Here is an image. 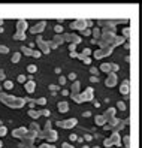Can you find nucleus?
Segmentation results:
<instances>
[{
    "mask_svg": "<svg viewBox=\"0 0 142 148\" xmlns=\"http://www.w3.org/2000/svg\"><path fill=\"white\" fill-rule=\"evenodd\" d=\"M27 100H29L27 97H16V96L0 93V102L5 103L8 108H12V109H21L25 105V102H27Z\"/></svg>",
    "mask_w": 142,
    "mask_h": 148,
    "instance_id": "f257e3e1",
    "label": "nucleus"
},
{
    "mask_svg": "<svg viewBox=\"0 0 142 148\" xmlns=\"http://www.w3.org/2000/svg\"><path fill=\"white\" fill-rule=\"evenodd\" d=\"M57 138H58V135H57L56 130H52V123H51V120H47L45 129L40 130V132L38 133V139H47V144H48V142H56Z\"/></svg>",
    "mask_w": 142,
    "mask_h": 148,
    "instance_id": "f03ea898",
    "label": "nucleus"
},
{
    "mask_svg": "<svg viewBox=\"0 0 142 148\" xmlns=\"http://www.w3.org/2000/svg\"><path fill=\"white\" fill-rule=\"evenodd\" d=\"M94 90H93V87H87V88L82 91V93H79L78 96H73L72 100L76 102V103H82V102H90L94 99Z\"/></svg>",
    "mask_w": 142,
    "mask_h": 148,
    "instance_id": "7ed1b4c3",
    "label": "nucleus"
},
{
    "mask_svg": "<svg viewBox=\"0 0 142 148\" xmlns=\"http://www.w3.org/2000/svg\"><path fill=\"white\" fill-rule=\"evenodd\" d=\"M91 25H93V21H90V20H75L70 23V29L82 32L85 29H90Z\"/></svg>",
    "mask_w": 142,
    "mask_h": 148,
    "instance_id": "20e7f679",
    "label": "nucleus"
},
{
    "mask_svg": "<svg viewBox=\"0 0 142 148\" xmlns=\"http://www.w3.org/2000/svg\"><path fill=\"white\" fill-rule=\"evenodd\" d=\"M123 142H121V138H120V133H117V132H112V135L109 136V138H106L105 141H103V145L105 147H112V145H115V147H120Z\"/></svg>",
    "mask_w": 142,
    "mask_h": 148,
    "instance_id": "39448f33",
    "label": "nucleus"
},
{
    "mask_svg": "<svg viewBox=\"0 0 142 148\" xmlns=\"http://www.w3.org/2000/svg\"><path fill=\"white\" fill-rule=\"evenodd\" d=\"M36 45L39 47V53L40 54H48L49 53V45H48V42H45L42 39V36L40 34H38V38H36Z\"/></svg>",
    "mask_w": 142,
    "mask_h": 148,
    "instance_id": "423d86ee",
    "label": "nucleus"
},
{
    "mask_svg": "<svg viewBox=\"0 0 142 148\" xmlns=\"http://www.w3.org/2000/svg\"><path fill=\"white\" fill-rule=\"evenodd\" d=\"M112 53H114V49L108 47V48H99L97 51H94V53H93V56H94V58H97V60H99V58L109 57Z\"/></svg>",
    "mask_w": 142,
    "mask_h": 148,
    "instance_id": "0eeeda50",
    "label": "nucleus"
},
{
    "mask_svg": "<svg viewBox=\"0 0 142 148\" xmlns=\"http://www.w3.org/2000/svg\"><path fill=\"white\" fill-rule=\"evenodd\" d=\"M76 124H78L76 118H67V120H63V121H57V126L63 127V129H73Z\"/></svg>",
    "mask_w": 142,
    "mask_h": 148,
    "instance_id": "6e6552de",
    "label": "nucleus"
},
{
    "mask_svg": "<svg viewBox=\"0 0 142 148\" xmlns=\"http://www.w3.org/2000/svg\"><path fill=\"white\" fill-rule=\"evenodd\" d=\"M63 40L69 42V43H73V45H78V43L81 42V36H79V34H75V33H64Z\"/></svg>",
    "mask_w": 142,
    "mask_h": 148,
    "instance_id": "1a4fd4ad",
    "label": "nucleus"
},
{
    "mask_svg": "<svg viewBox=\"0 0 142 148\" xmlns=\"http://www.w3.org/2000/svg\"><path fill=\"white\" fill-rule=\"evenodd\" d=\"M97 24L100 25V27H103L105 30H111L115 33V24H117V21H112V20H99L97 21Z\"/></svg>",
    "mask_w": 142,
    "mask_h": 148,
    "instance_id": "9d476101",
    "label": "nucleus"
},
{
    "mask_svg": "<svg viewBox=\"0 0 142 148\" xmlns=\"http://www.w3.org/2000/svg\"><path fill=\"white\" fill-rule=\"evenodd\" d=\"M63 42H64V40H63V34H56V36L52 38V40L48 42L49 49H56V48H58Z\"/></svg>",
    "mask_w": 142,
    "mask_h": 148,
    "instance_id": "9b49d317",
    "label": "nucleus"
},
{
    "mask_svg": "<svg viewBox=\"0 0 142 148\" xmlns=\"http://www.w3.org/2000/svg\"><path fill=\"white\" fill-rule=\"evenodd\" d=\"M45 27H47V21H39V23H36L33 25V27L30 29V33H33V34H40L43 30H45Z\"/></svg>",
    "mask_w": 142,
    "mask_h": 148,
    "instance_id": "f8f14e48",
    "label": "nucleus"
},
{
    "mask_svg": "<svg viewBox=\"0 0 142 148\" xmlns=\"http://www.w3.org/2000/svg\"><path fill=\"white\" fill-rule=\"evenodd\" d=\"M21 53L25 54V56H30V57H34V58H40V53L39 51H34L29 47H21Z\"/></svg>",
    "mask_w": 142,
    "mask_h": 148,
    "instance_id": "ddd939ff",
    "label": "nucleus"
},
{
    "mask_svg": "<svg viewBox=\"0 0 142 148\" xmlns=\"http://www.w3.org/2000/svg\"><path fill=\"white\" fill-rule=\"evenodd\" d=\"M105 85L106 87H111V88L117 85V73H108L106 81H105Z\"/></svg>",
    "mask_w": 142,
    "mask_h": 148,
    "instance_id": "4468645a",
    "label": "nucleus"
},
{
    "mask_svg": "<svg viewBox=\"0 0 142 148\" xmlns=\"http://www.w3.org/2000/svg\"><path fill=\"white\" fill-rule=\"evenodd\" d=\"M25 132H27V127H18V129H15L12 130V136L14 138H18V139H23Z\"/></svg>",
    "mask_w": 142,
    "mask_h": 148,
    "instance_id": "2eb2a0df",
    "label": "nucleus"
},
{
    "mask_svg": "<svg viewBox=\"0 0 142 148\" xmlns=\"http://www.w3.org/2000/svg\"><path fill=\"white\" fill-rule=\"evenodd\" d=\"M25 32H27V21L25 20L16 21V33H25Z\"/></svg>",
    "mask_w": 142,
    "mask_h": 148,
    "instance_id": "dca6fc26",
    "label": "nucleus"
},
{
    "mask_svg": "<svg viewBox=\"0 0 142 148\" xmlns=\"http://www.w3.org/2000/svg\"><path fill=\"white\" fill-rule=\"evenodd\" d=\"M79 87H81V82H79V81H75L72 84V88H70V91H69L70 97H73V96H78L79 94Z\"/></svg>",
    "mask_w": 142,
    "mask_h": 148,
    "instance_id": "f3484780",
    "label": "nucleus"
},
{
    "mask_svg": "<svg viewBox=\"0 0 142 148\" xmlns=\"http://www.w3.org/2000/svg\"><path fill=\"white\" fill-rule=\"evenodd\" d=\"M129 91H130L129 79H124V81H123V84L120 85V93H121V94H126V96H129Z\"/></svg>",
    "mask_w": 142,
    "mask_h": 148,
    "instance_id": "a211bd4d",
    "label": "nucleus"
},
{
    "mask_svg": "<svg viewBox=\"0 0 142 148\" xmlns=\"http://www.w3.org/2000/svg\"><path fill=\"white\" fill-rule=\"evenodd\" d=\"M34 88H36V82H34V81H27L24 84V90L27 91L29 94H32L34 91Z\"/></svg>",
    "mask_w": 142,
    "mask_h": 148,
    "instance_id": "6ab92c4d",
    "label": "nucleus"
},
{
    "mask_svg": "<svg viewBox=\"0 0 142 148\" xmlns=\"http://www.w3.org/2000/svg\"><path fill=\"white\" fill-rule=\"evenodd\" d=\"M115 112H117V109L115 108H108L105 112H103V117H105V120L108 121L109 118H112V117H115Z\"/></svg>",
    "mask_w": 142,
    "mask_h": 148,
    "instance_id": "aec40b11",
    "label": "nucleus"
},
{
    "mask_svg": "<svg viewBox=\"0 0 142 148\" xmlns=\"http://www.w3.org/2000/svg\"><path fill=\"white\" fill-rule=\"evenodd\" d=\"M99 71H102L105 73H112V63H102Z\"/></svg>",
    "mask_w": 142,
    "mask_h": 148,
    "instance_id": "412c9836",
    "label": "nucleus"
},
{
    "mask_svg": "<svg viewBox=\"0 0 142 148\" xmlns=\"http://www.w3.org/2000/svg\"><path fill=\"white\" fill-rule=\"evenodd\" d=\"M57 108H58V112L64 114V112H67V111H69V103H67V102H58Z\"/></svg>",
    "mask_w": 142,
    "mask_h": 148,
    "instance_id": "4be33fe9",
    "label": "nucleus"
},
{
    "mask_svg": "<svg viewBox=\"0 0 142 148\" xmlns=\"http://www.w3.org/2000/svg\"><path fill=\"white\" fill-rule=\"evenodd\" d=\"M123 42H124V38H123V36H115V38H114V40L111 42V48L114 49L115 47H118V45H121Z\"/></svg>",
    "mask_w": 142,
    "mask_h": 148,
    "instance_id": "5701e85b",
    "label": "nucleus"
},
{
    "mask_svg": "<svg viewBox=\"0 0 142 148\" xmlns=\"http://www.w3.org/2000/svg\"><path fill=\"white\" fill-rule=\"evenodd\" d=\"M94 123H96V126L103 127V126L106 124V120H105L103 115H96V117H94Z\"/></svg>",
    "mask_w": 142,
    "mask_h": 148,
    "instance_id": "b1692460",
    "label": "nucleus"
},
{
    "mask_svg": "<svg viewBox=\"0 0 142 148\" xmlns=\"http://www.w3.org/2000/svg\"><path fill=\"white\" fill-rule=\"evenodd\" d=\"M100 34H102V30L99 27H96V29L91 30V36L94 38V40H99L100 39Z\"/></svg>",
    "mask_w": 142,
    "mask_h": 148,
    "instance_id": "393cba45",
    "label": "nucleus"
},
{
    "mask_svg": "<svg viewBox=\"0 0 142 148\" xmlns=\"http://www.w3.org/2000/svg\"><path fill=\"white\" fill-rule=\"evenodd\" d=\"M29 130H32V132H36V133H39V132H40V126L36 123V121H33V123L29 126Z\"/></svg>",
    "mask_w": 142,
    "mask_h": 148,
    "instance_id": "a878e982",
    "label": "nucleus"
},
{
    "mask_svg": "<svg viewBox=\"0 0 142 148\" xmlns=\"http://www.w3.org/2000/svg\"><path fill=\"white\" fill-rule=\"evenodd\" d=\"M25 38H27L25 33H16L15 32V34H14V40H24Z\"/></svg>",
    "mask_w": 142,
    "mask_h": 148,
    "instance_id": "bb28decb",
    "label": "nucleus"
},
{
    "mask_svg": "<svg viewBox=\"0 0 142 148\" xmlns=\"http://www.w3.org/2000/svg\"><path fill=\"white\" fill-rule=\"evenodd\" d=\"M20 147L21 148H33V141H23V142H20Z\"/></svg>",
    "mask_w": 142,
    "mask_h": 148,
    "instance_id": "cd10ccee",
    "label": "nucleus"
},
{
    "mask_svg": "<svg viewBox=\"0 0 142 148\" xmlns=\"http://www.w3.org/2000/svg\"><path fill=\"white\" fill-rule=\"evenodd\" d=\"M20 60H21V53H14L12 54V58H11L12 63H18Z\"/></svg>",
    "mask_w": 142,
    "mask_h": 148,
    "instance_id": "c85d7f7f",
    "label": "nucleus"
},
{
    "mask_svg": "<svg viewBox=\"0 0 142 148\" xmlns=\"http://www.w3.org/2000/svg\"><path fill=\"white\" fill-rule=\"evenodd\" d=\"M29 117H30V118H34V120H36V118H39V117H40V114H39V111L30 109V111H29Z\"/></svg>",
    "mask_w": 142,
    "mask_h": 148,
    "instance_id": "c756f323",
    "label": "nucleus"
},
{
    "mask_svg": "<svg viewBox=\"0 0 142 148\" xmlns=\"http://www.w3.org/2000/svg\"><path fill=\"white\" fill-rule=\"evenodd\" d=\"M3 87H5L6 90H11V88H14V82H12V81H9V79H5Z\"/></svg>",
    "mask_w": 142,
    "mask_h": 148,
    "instance_id": "7c9ffc66",
    "label": "nucleus"
},
{
    "mask_svg": "<svg viewBox=\"0 0 142 148\" xmlns=\"http://www.w3.org/2000/svg\"><path fill=\"white\" fill-rule=\"evenodd\" d=\"M36 103H38V105H40V106H43V105H47V99L45 97H39V99L34 100V105H36Z\"/></svg>",
    "mask_w": 142,
    "mask_h": 148,
    "instance_id": "2f4dec72",
    "label": "nucleus"
},
{
    "mask_svg": "<svg viewBox=\"0 0 142 148\" xmlns=\"http://www.w3.org/2000/svg\"><path fill=\"white\" fill-rule=\"evenodd\" d=\"M126 108H127V106H126V103H124V102H121V100L117 102V109H118V111H126Z\"/></svg>",
    "mask_w": 142,
    "mask_h": 148,
    "instance_id": "473e14b6",
    "label": "nucleus"
},
{
    "mask_svg": "<svg viewBox=\"0 0 142 148\" xmlns=\"http://www.w3.org/2000/svg\"><path fill=\"white\" fill-rule=\"evenodd\" d=\"M121 34H123V38H124V39L129 38V36H130V29H129V27H124L123 32H121Z\"/></svg>",
    "mask_w": 142,
    "mask_h": 148,
    "instance_id": "72a5a7b5",
    "label": "nucleus"
},
{
    "mask_svg": "<svg viewBox=\"0 0 142 148\" xmlns=\"http://www.w3.org/2000/svg\"><path fill=\"white\" fill-rule=\"evenodd\" d=\"M36 71H38V67L34 66V64H29V66H27V72H29V73H34Z\"/></svg>",
    "mask_w": 142,
    "mask_h": 148,
    "instance_id": "f704fd0d",
    "label": "nucleus"
},
{
    "mask_svg": "<svg viewBox=\"0 0 142 148\" xmlns=\"http://www.w3.org/2000/svg\"><path fill=\"white\" fill-rule=\"evenodd\" d=\"M33 148H56V145H52V144H40L39 147H33Z\"/></svg>",
    "mask_w": 142,
    "mask_h": 148,
    "instance_id": "c9c22d12",
    "label": "nucleus"
},
{
    "mask_svg": "<svg viewBox=\"0 0 142 148\" xmlns=\"http://www.w3.org/2000/svg\"><path fill=\"white\" fill-rule=\"evenodd\" d=\"M54 32H56V33H58V34H60V33H63V32H64L63 25H61V24H57L56 27H54Z\"/></svg>",
    "mask_w": 142,
    "mask_h": 148,
    "instance_id": "e433bc0d",
    "label": "nucleus"
},
{
    "mask_svg": "<svg viewBox=\"0 0 142 148\" xmlns=\"http://www.w3.org/2000/svg\"><path fill=\"white\" fill-rule=\"evenodd\" d=\"M9 53V48L6 45H0V54H8Z\"/></svg>",
    "mask_w": 142,
    "mask_h": 148,
    "instance_id": "4c0bfd02",
    "label": "nucleus"
},
{
    "mask_svg": "<svg viewBox=\"0 0 142 148\" xmlns=\"http://www.w3.org/2000/svg\"><path fill=\"white\" fill-rule=\"evenodd\" d=\"M39 114L43 115V117H49V115H51V112H49L48 109H40V111H39Z\"/></svg>",
    "mask_w": 142,
    "mask_h": 148,
    "instance_id": "58836bf2",
    "label": "nucleus"
},
{
    "mask_svg": "<svg viewBox=\"0 0 142 148\" xmlns=\"http://www.w3.org/2000/svg\"><path fill=\"white\" fill-rule=\"evenodd\" d=\"M123 141H124V145H126L127 148L130 147V136H129V135H126V136H124V139H123Z\"/></svg>",
    "mask_w": 142,
    "mask_h": 148,
    "instance_id": "ea45409f",
    "label": "nucleus"
},
{
    "mask_svg": "<svg viewBox=\"0 0 142 148\" xmlns=\"http://www.w3.org/2000/svg\"><path fill=\"white\" fill-rule=\"evenodd\" d=\"M66 82H67V78H66V76H60V78H58V84H60V85H64Z\"/></svg>",
    "mask_w": 142,
    "mask_h": 148,
    "instance_id": "a19ab883",
    "label": "nucleus"
},
{
    "mask_svg": "<svg viewBox=\"0 0 142 148\" xmlns=\"http://www.w3.org/2000/svg\"><path fill=\"white\" fill-rule=\"evenodd\" d=\"M8 133V129H6V126H0V136H5Z\"/></svg>",
    "mask_w": 142,
    "mask_h": 148,
    "instance_id": "79ce46f5",
    "label": "nucleus"
},
{
    "mask_svg": "<svg viewBox=\"0 0 142 148\" xmlns=\"http://www.w3.org/2000/svg\"><path fill=\"white\" fill-rule=\"evenodd\" d=\"M81 34H84V36H91V30L90 29H85L81 32Z\"/></svg>",
    "mask_w": 142,
    "mask_h": 148,
    "instance_id": "37998d69",
    "label": "nucleus"
},
{
    "mask_svg": "<svg viewBox=\"0 0 142 148\" xmlns=\"http://www.w3.org/2000/svg\"><path fill=\"white\" fill-rule=\"evenodd\" d=\"M90 72L93 73V76H97V75H99V69H97V67H91Z\"/></svg>",
    "mask_w": 142,
    "mask_h": 148,
    "instance_id": "c03bdc74",
    "label": "nucleus"
},
{
    "mask_svg": "<svg viewBox=\"0 0 142 148\" xmlns=\"http://www.w3.org/2000/svg\"><path fill=\"white\" fill-rule=\"evenodd\" d=\"M82 139H84V141H87V142H90V141H91V139H93V136H91V135H88V133H85Z\"/></svg>",
    "mask_w": 142,
    "mask_h": 148,
    "instance_id": "a18cd8bd",
    "label": "nucleus"
},
{
    "mask_svg": "<svg viewBox=\"0 0 142 148\" xmlns=\"http://www.w3.org/2000/svg\"><path fill=\"white\" fill-rule=\"evenodd\" d=\"M25 81H27L25 75H20V76H18V82H24V84H25Z\"/></svg>",
    "mask_w": 142,
    "mask_h": 148,
    "instance_id": "49530a36",
    "label": "nucleus"
},
{
    "mask_svg": "<svg viewBox=\"0 0 142 148\" xmlns=\"http://www.w3.org/2000/svg\"><path fill=\"white\" fill-rule=\"evenodd\" d=\"M5 79H6V73L0 69V81H5Z\"/></svg>",
    "mask_w": 142,
    "mask_h": 148,
    "instance_id": "de8ad7c7",
    "label": "nucleus"
},
{
    "mask_svg": "<svg viewBox=\"0 0 142 148\" xmlns=\"http://www.w3.org/2000/svg\"><path fill=\"white\" fill-rule=\"evenodd\" d=\"M75 49H76V45H73V43H69V51H70V53H75Z\"/></svg>",
    "mask_w": 142,
    "mask_h": 148,
    "instance_id": "09e8293b",
    "label": "nucleus"
},
{
    "mask_svg": "<svg viewBox=\"0 0 142 148\" xmlns=\"http://www.w3.org/2000/svg\"><path fill=\"white\" fill-rule=\"evenodd\" d=\"M82 63H84V64H91V58H90V57H85V58L82 60Z\"/></svg>",
    "mask_w": 142,
    "mask_h": 148,
    "instance_id": "8fccbe9b",
    "label": "nucleus"
},
{
    "mask_svg": "<svg viewBox=\"0 0 142 148\" xmlns=\"http://www.w3.org/2000/svg\"><path fill=\"white\" fill-rule=\"evenodd\" d=\"M69 79H72V81H76V73H69Z\"/></svg>",
    "mask_w": 142,
    "mask_h": 148,
    "instance_id": "3c124183",
    "label": "nucleus"
},
{
    "mask_svg": "<svg viewBox=\"0 0 142 148\" xmlns=\"http://www.w3.org/2000/svg\"><path fill=\"white\" fill-rule=\"evenodd\" d=\"M69 139H70V141H78V136H76L75 133H72V135L69 136Z\"/></svg>",
    "mask_w": 142,
    "mask_h": 148,
    "instance_id": "603ef678",
    "label": "nucleus"
},
{
    "mask_svg": "<svg viewBox=\"0 0 142 148\" xmlns=\"http://www.w3.org/2000/svg\"><path fill=\"white\" fill-rule=\"evenodd\" d=\"M63 148H75L73 145H70V144H67V142H63V145H61Z\"/></svg>",
    "mask_w": 142,
    "mask_h": 148,
    "instance_id": "864d4df0",
    "label": "nucleus"
},
{
    "mask_svg": "<svg viewBox=\"0 0 142 148\" xmlns=\"http://www.w3.org/2000/svg\"><path fill=\"white\" fill-rule=\"evenodd\" d=\"M90 81L96 84V82H99V78H97V76H91V78H90Z\"/></svg>",
    "mask_w": 142,
    "mask_h": 148,
    "instance_id": "5fc2aeb1",
    "label": "nucleus"
},
{
    "mask_svg": "<svg viewBox=\"0 0 142 148\" xmlns=\"http://www.w3.org/2000/svg\"><path fill=\"white\" fill-rule=\"evenodd\" d=\"M48 88H49L51 91H57V88H58V87H57V85H49Z\"/></svg>",
    "mask_w": 142,
    "mask_h": 148,
    "instance_id": "6e6d98bb",
    "label": "nucleus"
},
{
    "mask_svg": "<svg viewBox=\"0 0 142 148\" xmlns=\"http://www.w3.org/2000/svg\"><path fill=\"white\" fill-rule=\"evenodd\" d=\"M82 115H84V117H90V115H91V112H90V111H85Z\"/></svg>",
    "mask_w": 142,
    "mask_h": 148,
    "instance_id": "4d7b16f0",
    "label": "nucleus"
},
{
    "mask_svg": "<svg viewBox=\"0 0 142 148\" xmlns=\"http://www.w3.org/2000/svg\"><path fill=\"white\" fill-rule=\"evenodd\" d=\"M70 57H72V58H78V53H70Z\"/></svg>",
    "mask_w": 142,
    "mask_h": 148,
    "instance_id": "13d9d810",
    "label": "nucleus"
},
{
    "mask_svg": "<svg viewBox=\"0 0 142 148\" xmlns=\"http://www.w3.org/2000/svg\"><path fill=\"white\" fill-rule=\"evenodd\" d=\"M61 94H63V96H69V91L67 90H63V91H61Z\"/></svg>",
    "mask_w": 142,
    "mask_h": 148,
    "instance_id": "bf43d9fd",
    "label": "nucleus"
},
{
    "mask_svg": "<svg viewBox=\"0 0 142 148\" xmlns=\"http://www.w3.org/2000/svg\"><path fill=\"white\" fill-rule=\"evenodd\" d=\"M30 109H34V102H30Z\"/></svg>",
    "mask_w": 142,
    "mask_h": 148,
    "instance_id": "052dcab7",
    "label": "nucleus"
},
{
    "mask_svg": "<svg viewBox=\"0 0 142 148\" xmlns=\"http://www.w3.org/2000/svg\"><path fill=\"white\" fill-rule=\"evenodd\" d=\"M82 148H90V147H88V145H82Z\"/></svg>",
    "mask_w": 142,
    "mask_h": 148,
    "instance_id": "680f3d73",
    "label": "nucleus"
},
{
    "mask_svg": "<svg viewBox=\"0 0 142 148\" xmlns=\"http://www.w3.org/2000/svg\"><path fill=\"white\" fill-rule=\"evenodd\" d=\"M2 147H3V142H2V141H0V148H2Z\"/></svg>",
    "mask_w": 142,
    "mask_h": 148,
    "instance_id": "e2e57ef3",
    "label": "nucleus"
},
{
    "mask_svg": "<svg viewBox=\"0 0 142 148\" xmlns=\"http://www.w3.org/2000/svg\"><path fill=\"white\" fill-rule=\"evenodd\" d=\"M3 24V20H0V25H2Z\"/></svg>",
    "mask_w": 142,
    "mask_h": 148,
    "instance_id": "0e129e2a",
    "label": "nucleus"
},
{
    "mask_svg": "<svg viewBox=\"0 0 142 148\" xmlns=\"http://www.w3.org/2000/svg\"><path fill=\"white\" fill-rule=\"evenodd\" d=\"M0 126H3V123H2V120H0Z\"/></svg>",
    "mask_w": 142,
    "mask_h": 148,
    "instance_id": "69168bd1",
    "label": "nucleus"
},
{
    "mask_svg": "<svg viewBox=\"0 0 142 148\" xmlns=\"http://www.w3.org/2000/svg\"><path fill=\"white\" fill-rule=\"evenodd\" d=\"M93 148H100V147H93Z\"/></svg>",
    "mask_w": 142,
    "mask_h": 148,
    "instance_id": "338daca9",
    "label": "nucleus"
}]
</instances>
